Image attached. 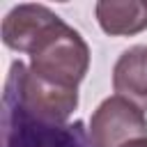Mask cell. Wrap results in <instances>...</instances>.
I'll list each match as a JSON object with an SVG mask.
<instances>
[{
  "mask_svg": "<svg viewBox=\"0 0 147 147\" xmlns=\"http://www.w3.org/2000/svg\"><path fill=\"white\" fill-rule=\"evenodd\" d=\"M62 23V18L44 5H18L2 18V41L16 53H32L34 46Z\"/></svg>",
  "mask_w": 147,
  "mask_h": 147,
  "instance_id": "4",
  "label": "cell"
},
{
  "mask_svg": "<svg viewBox=\"0 0 147 147\" xmlns=\"http://www.w3.org/2000/svg\"><path fill=\"white\" fill-rule=\"evenodd\" d=\"M101 30L110 37H129L147 30V2L140 0H101L94 7Z\"/></svg>",
  "mask_w": 147,
  "mask_h": 147,
  "instance_id": "6",
  "label": "cell"
},
{
  "mask_svg": "<svg viewBox=\"0 0 147 147\" xmlns=\"http://www.w3.org/2000/svg\"><path fill=\"white\" fill-rule=\"evenodd\" d=\"M90 69V48L78 30L64 21L53 28L30 53L28 71L46 83L78 90Z\"/></svg>",
  "mask_w": 147,
  "mask_h": 147,
  "instance_id": "1",
  "label": "cell"
},
{
  "mask_svg": "<svg viewBox=\"0 0 147 147\" xmlns=\"http://www.w3.org/2000/svg\"><path fill=\"white\" fill-rule=\"evenodd\" d=\"M87 133L94 147H124L131 140L147 138V117L136 103L115 94L92 113Z\"/></svg>",
  "mask_w": 147,
  "mask_h": 147,
  "instance_id": "3",
  "label": "cell"
},
{
  "mask_svg": "<svg viewBox=\"0 0 147 147\" xmlns=\"http://www.w3.org/2000/svg\"><path fill=\"white\" fill-rule=\"evenodd\" d=\"M113 87L142 113L147 110V46H133L119 55L113 69Z\"/></svg>",
  "mask_w": 147,
  "mask_h": 147,
  "instance_id": "5",
  "label": "cell"
},
{
  "mask_svg": "<svg viewBox=\"0 0 147 147\" xmlns=\"http://www.w3.org/2000/svg\"><path fill=\"white\" fill-rule=\"evenodd\" d=\"M124 147H147V138H138V140H131V142H126Z\"/></svg>",
  "mask_w": 147,
  "mask_h": 147,
  "instance_id": "7",
  "label": "cell"
},
{
  "mask_svg": "<svg viewBox=\"0 0 147 147\" xmlns=\"http://www.w3.org/2000/svg\"><path fill=\"white\" fill-rule=\"evenodd\" d=\"M5 147H94L83 122L48 124L28 115L5 90Z\"/></svg>",
  "mask_w": 147,
  "mask_h": 147,
  "instance_id": "2",
  "label": "cell"
}]
</instances>
